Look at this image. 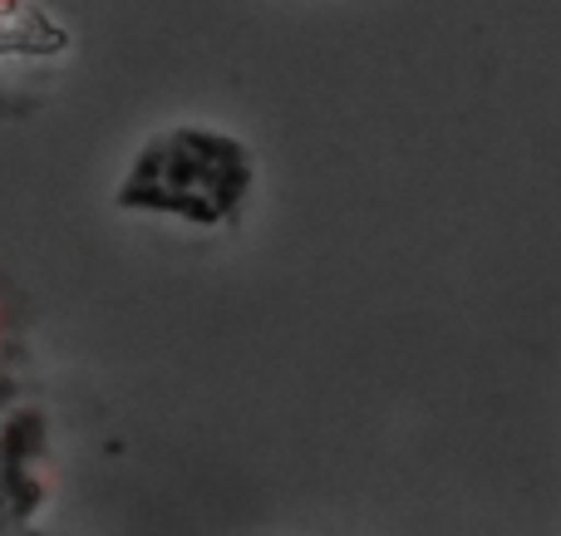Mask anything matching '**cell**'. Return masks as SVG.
<instances>
[{
	"label": "cell",
	"instance_id": "3957f363",
	"mask_svg": "<svg viewBox=\"0 0 561 536\" xmlns=\"http://www.w3.org/2000/svg\"><path fill=\"white\" fill-rule=\"evenodd\" d=\"M25 45H65V35L45 25V15L30 10V0H0V55L5 49H25Z\"/></svg>",
	"mask_w": 561,
	"mask_h": 536
},
{
	"label": "cell",
	"instance_id": "6da1fadb",
	"mask_svg": "<svg viewBox=\"0 0 561 536\" xmlns=\"http://www.w3.org/2000/svg\"><path fill=\"white\" fill-rule=\"evenodd\" d=\"M256 183L262 163L247 138L217 124H168L128 153L114 207L187 232H232L252 207Z\"/></svg>",
	"mask_w": 561,
	"mask_h": 536
},
{
	"label": "cell",
	"instance_id": "7a4b0ae2",
	"mask_svg": "<svg viewBox=\"0 0 561 536\" xmlns=\"http://www.w3.org/2000/svg\"><path fill=\"white\" fill-rule=\"evenodd\" d=\"M35 458H39V419L30 409H5L0 419V536L30 517L39 498L35 482Z\"/></svg>",
	"mask_w": 561,
	"mask_h": 536
}]
</instances>
